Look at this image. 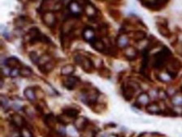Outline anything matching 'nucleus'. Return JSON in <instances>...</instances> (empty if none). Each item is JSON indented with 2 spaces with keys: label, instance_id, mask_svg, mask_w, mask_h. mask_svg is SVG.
I'll use <instances>...</instances> for the list:
<instances>
[{
  "label": "nucleus",
  "instance_id": "1a4fd4ad",
  "mask_svg": "<svg viewBox=\"0 0 182 137\" xmlns=\"http://www.w3.org/2000/svg\"><path fill=\"white\" fill-rule=\"evenodd\" d=\"M80 83H81V80L78 77L72 75V76L67 77L66 79H64L63 81V86L68 90H74Z\"/></svg>",
  "mask_w": 182,
  "mask_h": 137
},
{
  "label": "nucleus",
  "instance_id": "4c0bfd02",
  "mask_svg": "<svg viewBox=\"0 0 182 137\" xmlns=\"http://www.w3.org/2000/svg\"><path fill=\"white\" fill-rule=\"evenodd\" d=\"M24 111L26 113V114H27L28 116L34 117V113L33 112V109H32L30 107H29V106H25V107H24Z\"/></svg>",
  "mask_w": 182,
  "mask_h": 137
},
{
  "label": "nucleus",
  "instance_id": "473e14b6",
  "mask_svg": "<svg viewBox=\"0 0 182 137\" xmlns=\"http://www.w3.org/2000/svg\"><path fill=\"white\" fill-rule=\"evenodd\" d=\"M21 137H33L32 131L27 127H23L21 128Z\"/></svg>",
  "mask_w": 182,
  "mask_h": 137
},
{
  "label": "nucleus",
  "instance_id": "4be33fe9",
  "mask_svg": "<svg viewBox=\"0 0 182 137\" xmlns=\"http://www.w3.org/2000/svg\"><path fill=\"white\" fill-rule=\"evenodd\" d=\"M75 72V66L73 64H68L62 67L61 68V74L65 77H69L73 74Z\"/></svg>",
  "mask_w": 182,
  "mask_h": 137
},
{
  "label": "nucleus",
  "instance_id": "ea45409f",
  "mask_svg": "<svg viewBox=\"0 0 182 137\" xmlns=\"http://www.w3.org/2000/svg\"><path fill=\"white\" fill-rule=\"evenodd\" d=\"M87 135H89V137H94V135H95V132L93 131H91V130H89V131H85V135H83V136L87 137Z\"/></svg>",
  "mask_w": 182,
  "mask_h": 137
},
{
  "label": "nucleus",
  "instance_id": "58836bf2",
  "mask_svg": "<svg viewBox=\"0 0 182 137\" xmlns=\"http://www.w3.org/2000/svg\"><path fill=\"white\" fill-rule=\"evenodd\" d=\"M18 75H20V69H18V68H13V69H11V73H10L11 77L16 78V77H17Z\"/></svg>",
  "mask_w": 182,
  "mask_h": 137
},
{
  "label": "nucleus",
  "instance_id": "7ed1b4c3",
  "mask_svg": "<svg viewBox=\"0 0 182 137\" xmlns=\"http://www.w3.org/2000/svg\"><path fill=\"white\" fill-rule=\"evenodd\" d=\"M182 68V62L179 59L172 57L166 66V72L170 75L172 79L177 76L179 71Z\"/></svg>",
  "mask_w": 182,
  "mask_h": 137
},
{
  "label": "nucleus",
  "instance_id": "b1692460",
  "mask_svg": "<svg viewBox=\"0 0 182 137\" xmlns=\"http://www.w3.org/2000/svg\"><path fill=\"white\" fill-rule=\"evenodd\" d=\"M44 120H45V123L46 124L48 127H50V128H54L55 127L56 124V120L55 117L53 115V114H46L44 118Z\"/></svg>",
  "mask_w": 182,
  "mask_h": 137
},
{
  "label": "nucleus",
  "instance_id": "79ce46f5",
  "mask_svg": "<svg viewBox=\"0 0 182 137\" xmlns=\"http://www.w3.org/2000/svg\"><path fill=\"white\" fill-rule=\"evenodd\" d=\"M181 93H182V89H181Z\"/></svg>",
  "mask_w": 182,
  "mask_h": 137
},
{
  "label": "nucleus",
  "instance_id": "412c9836",
  "mask_svg": "<svg viewBox=\"0 0 182 137\" xmlns=\"http://www.w3.org/2000/svg\"><path fill=\"white\" fill-rule=\"evenodd\" d=\"M156 25H157L158 32L163 37L168 38H170L172 37V33H171V31H170L169 29L168 28V25H160V24H157Z\"/></svg>",
  "mask_w": 182,
  "mask_h": 137
},
{
  "label": "nucleus",
  "instance_id": "39448f33",
  "mask_svg": "<svg viewBox=\"0 0 182 137\" xmlns=\"http://www.w3.org/2000/svg\"><path fill=\"white\" fill-rule=\"evenodd\" d=\"M137 88H139V85L134 82H130L124 85L123 88V96L124 99L128 101L132 100Z\"/></svg>",
  "mask_w": 182,
  "mask_h": 137
},
{
  "label": "nucleus",
  "instance_id": "f704fd0d",
  "mask_svg": "<svg viewBox=\"0 0 182 137\" xmlns=\"http://www.w3.org/2000/svg\"><path fill=\"white\" fill-rule=\"evenodd\" d=\"M99 74L101 76H103V77H105V78H109L110 74H111L109 69L107 68H105V67H103V68H102L101 69H100Z\"/></svg>",
  "mask_w": 182,
  "mask_h": 137
},
{
  "label": "nucleus",
  "instance_id": "cd10ccee",
  "mask_svg": "<svg viewBox=\"0 0 182 137\" xmlns=\"http://www.w3.org/2000/svg\"><path fill=\"white\" fill-rule=\"evenodd\" d=\"M172 104L175 106H181L182 105V93L176 92L173 96L171 98Z\"/></svg>",
  "mask_w": 182,
  "mask_h": 137
},
{
  "label": "nucleus",
  "instance_id": "f03ea898",
  "mask_svg": "<svg viewBox=\"0 0 182 137\" xmlns=\"http://www.w3.org/2000/svg\"><path fill=\"white\" fill-rule=\"evenodd\" d=\"M28 35L29 38V41L31 42L32 44H35L37 43H50L51 41L46 35H44L40 32L37 28H31L29 29Z\"/></svg>",
  "mask_w": 182,
  "mask_h": 137
},
{
  "label": "nucleus",
  "instance_id": "f3484780",
  "mask_svg": "<svg viewBox=\"0 0 182 137\" xmlns=\"http://www.w3.org/2000/svg\"><path fill=\"white\" fill-rule=\"evenodd\" d=\"M90 44L91 47H92L94 50L98 51V52L103 53V52H105L106 50H107L106 44L104 43V42L102 39H100V38H96V39L93 40Z\"/></svg>",
  "mask_w": 182,
  "mask_h": 137
},
{
  "label": "nucleus",
  "instance_id": "6ab92c4d",
  "mask_svg": "<svg viewBox=\"0 0 182 137\" xmlns=\"http://www.w3.org/2000/svg\"><path fill=\"white\" fill-rule=\"evenodd\" d=\"M116 44L120 48H126L127 47H128V44H129V38H128V36L124 33H122L117 37L116 38Z\"/></svg>",
  "mask_w": 182,
  "mask_h": 137
},
{
  "label": "nucleus",
  "instance_id": "7c9ffc66",
  "mask_svg": "<svg viewBox=\"0 0 182 137\" xmlns=\"http://www.w3.org/2000/svg\"><path fill=\"white\" fill-rule=\"evenodd\" d=\"M156 76H157V79L161 82H163V83H168V82H170L172 79L167 72L166 73H160L156 75Z\"/></svg>",
  "mask_w": 182,
  "mask_h": 137
},
{
  "label": "nucleus",
  "instance_id": "9b49d317",
  "mask_svg": "<svg viewBox=\"0 0 182 137\" xmlns=\"http://www.w3.org/2000/svg\"><path fill=\"white\" fill-rule=\"evenodd\" d=\"M150 100H151V97H150L149 94L146 93V92H142V93L139 94L138 96L136 97L135 105H136V107L138 109H141V106H146V107L151 103Z\"/></svg>",
  "mask_w": 182,
  "mask_h": 137
},
{
  "label": "nucleus",
  "instance_id": "a19ab883",
  "mask_svg": "<svg viewBox=\"0 0 182 137\" xmlns=\"http://www.w3.org/2000/svg\"><path fill=\"white\" fill-rule=\"evenodd\" d=\"M180 84H181V87H182V76H181V78H180Z\"/></svg>",
  "mask_w": 182,
  "mask_h": 137
},
{
  "label": "nucleus",
  "instance_id": "ddd939ff",
  "mask_svg": "<svg viewBox=\"0 0 182 137\" xmlns=\"http://www.w3.org/2000/svg\"><path fill=\"white\" fill-rule=\"evenodd\" d=\"M73 124H74L75 128L77 129V131H85L89 124V121L87 119H85V117H78L75 119Z\"/></svg>",
  "mask_w": 182,
  "mask_h": 137
},
{
  "label": "nucleus",
  "instance_id": "393cba45",
  "mask_svg": "<svg viewBox=\"0 0 182 137\" xmlns=\"http://www.w3.org/2000/svg\"><path fill=\"white\" fill-rule=\"evenodd\" d=\"M63 111H64V114H65L68 118L75 119H77L79 113H80L78 109L75 108H65L63 109Z\"/></svg>",
  "mask_w": 182,
  "mask_h": 137
},
{
  "label": "nucleus",
  "instance_id": "bb28decb",
  "mask_svg": "<svg viewBox=\"0 0 182 137\" xmlns=\"http://www.w3.org/2000/svg\"><path fill=\"white\" fill-rule=\"evenodd\" d=\"M33 74V71L29 66H22L20 68V76L24 78L31 77Z\"/></svg>",
  "mask_w": 182,
  "mask_h": 137
},
{
  "label": "nucleus",
  "instance_id": "e433bc0d",
  "mask_svg": "<svg viewBox=\"0 0 182 137\" xmlns=\"http://www.w3.org/2000/svg\"><path fill=\"white\" fill-rule=\"evenodd\" d=\"M98 31L101 33L102 37H105L108 34V28L106 27L105 25H100L98 28Z\"/></svg>",
  "mask_w": 182,
  "mask_h": 137
},
{
  "label": "nucleus",
  "instance_id": "f8f14e48",
  "mask_svg": "<svg viewBox=\"0 0 182 137\" xmlns=\"http://www.w3.org/2000/svg\"><path fill=\"white\" fill-rule=\"evenodd\" d=\"M82 37L84 40L88 43H92L94 39H96L95 38V30L93 29L91 26H86L84 28L82 31Z\"/></svg>",
  "mask_w": 182,
  "mask_h": 137
},
{
  "label": "nucleus",
  "instance_id": "2f4dec72",
  "mask_svg": "<svg viewBox=\"0 0 182 137\" xmlns=\"http://www.w3.org/2000/svg\"><path fill=\"white\" fill-rule=\"evenodd\" d=\"M70 118H68V116H66L65 114H60V116L57 117V120L58 122H60L61 124L63 125H67L68 123H70Z\"/></svg>",
  "mask_w": 182,
  "mask_h": 137
},
{
  "label": "nucleus",
  "instance_id": "f257e3e1",
  "mask_svg": "<svg viewBox=\"0 0 182 137\" xmlns=\"http://www.w3.org/2000/svg\"><path fill=\"white\" fill-rule=\"evenodd\" d=\"M172 52L167 47H164L163 49L155 53L153 56L152 66L155 69L161 70L162 68L167 66L169 60L172 58Z\"/></svg>",
  "mask_w": 182,
  "mask_h": 137
},
{
  "label": "nucleus",
  "instance_id": "2eb2a0df",
  "mask_svg": "<svg viewBox=\"0 0 182 137\" xmlns=\"http://www.w3.org/2000/svg\"><path fill=\"white\" fill-rule=\"evenodd\" d=\"M124 55L128 60H133L137 57L138 52L135 48H133L132 46H128L126 48H124Z\"/></svg>",
  "mask_w": 182,
  "mask_h": 137
},
{
  "label": "nucleus",
  "instance_id": "5701e85b",
  "mask_svg": "<svg viewBox=\"0 0 182 137\" xmlns=\"http://www.w3.org/2000/svg\"><path fill=\"white\" fill-rule=\"evenodd\" d=\"M12 121L14 123L16 127L22 128L23 127H25V119H23V117L21 116L20 114H15L12 115Z\"/></svg>",
  "mask_w": 182,
  "mask_h": 137
},
{
  "label": "nucleus",
  "instance_id": "20e7f679",
  "mask_svg": "<svg viewBox=\"0 0 182 137\" xmlns=\"http://www.w3.org/2000/svg\"><path fill=\"white\" fill-rule=\"evenodd\" d=\"M75 62L77 63L78 65L82 68L84 71L86 73H92L94 69V64L93 61L87 56H82V55H77L75 56Z\"/></svg>",
  "mask_w": 182,
  "mask_h": 137
},
{
  "label": "nucleus",
  "instance_id": "c9c22d12",
  "mask_svg": "<svg viewBox=\"0 0 182 137\" xmlns=\"http://www.w3.org/2000/svg\"><path fill=\"white\" fill-rule=\"evenodd\" d=\"M0 102H1V105L3 109L6 108L7 104H8V99L7 98V96H3V95H1L0 96Z\"/></svg>",
  "mask_w": 182,
  "mask_h": 137
},
{
  "label": "nucleus",
  "instance_id": "aec40b11",
  "mask_svg": "<svg viewBox=\"0 0 182 137\" xmlns=\"http://www.w3.org/2000/svg\"><path fill=\"white\" fill-rule=\"evenodd\" d=\"M24 95H25V98L29 101H35L37 100V94H36V91L33 87H27L25 88L24 91Z\"/></svg>",
  "mask_w": 182,
  "mask_h": 137
},
{
  "label": "nucleus",
  "instance_id": "0eeeda50",
  "mask_svg": "<svg viewBox=\"0 0 182 137\" xmlns=\"http://www.w3.org/2000/svg\"><path fill=\"white\" fill-rule=\"evenodd\" d=\"M142 6L151 11H160L167 5L168 1L160 0V1H141Z\"/></svg>",
  "mask_w": 182,
  "mask_h": 137
},
{
  "label": "nucleus",
  "instance_id": "6e6552de",
  "mask_svg": "<svg viewBox=\"0 0 182 137\" xmlns=\"http://www.w3.org/2000/svg\"><path fill=\"white\" fill-rule=\"evenodd\" d=\"M41 20H42L43 23L47 27L50 28V29H53V28L55 27L56 23H57V19H56L55 13L51 12V11H49V12L43 13L42 17H41Z\"/></svg>",
  "mask_w": 182,
  "mask_h": 137
},
{
  "label": "nucleus",
  "instance_id": "4468645a",
  "mask_svg": "<svg viewBox=\"0 0 182 137\" xmlns=\"http://www.w3.org/2000/svg\"><path fill=\"white\" fill-rule=\"evenodd\" d=\"M5 64L6 66L7 67L10 69H13V68H20L22 67V63L19 59H17V57H9V58L5 60Z\"/></svg>",
  "mask_w": 182,
  "mask_h": 137
},
{
  "label": "nucleus",
  "instance_id": "a878e982",
  "mask_svg": "<svg viewBox=\"0 0 182 137\" xmlns=\"http://www.w3.org/2000/svg\"><path fill=\"white\" fill-rule=\"evenodd\" d=\"M55 65V62H54V61L51 60L50 62H48L47 64H46L45 65L40 66L39 69L41 70V73L47 74V73H49L50 71H51L53 68H54Z\"/></svg>",
  "mask_w": 182,
  "mask_h": 137
},
{
  "label": "nucleus",
  "instance_id": "72a5a7b5",
  "mask_svg": "<svg viewBox=\"0 0 182 137\" xmlns=\"http://www.w3.org/2000/svg\"><path fill=\"white\" fill-rule=\"evenodd\" d=\"M29 58H30V60L33 61V64H37V62H38V60H39L40 56H38V54H37L36 52H31L29 53Z\"/></svg>",
  "mask_w": 182,
  "mask_h": 137
},
{
  "label": "nucleus",
  "instance_id": "423d86ee",
  "mask_svg": "<svg viewBox=\"0 0 182 137\" xmlns=\"http://www.w3.org/2000/svg\"><path fill=\"white\" fill-rule=\"evenodd\" d=\"M82 101L88 105H93L96 103L98 98V91L96 89H92L85 91L82 94Z\"/></svg>",
  "mask_w": 182,
  "mask_h": 137
},
{
  "label": "nucleus",
  "instance_id": "c85d7f7f",
  "mask_svg": "<svg viewBox=\"0 0 182 137\" xmlns=\"http://www.w3.org/2000/svg\"><path fill=\"white\" fill-rule=\"evenodd\" d=\"M132 38L135 41H141L146 38V33L143 30H136L132 33Z\"/></svg>",
  "mask_w": 182,
  "mask_h": 137
},
{
  "label": "nucleus",
  "instance_id": "a211bd4d",
  "mask_svg": "<svg viewBox=\"0 0 182 137\" xmlns=\"http://www.w3.org/2000/svg\"><path fill=\"white\" fill-rule=\"evenodd\" d=\"M84 11H85V15H86L88 17H90V18H93V17H95L98 14L97 8L93 6L92 3H87L85 4V8H84Z\"/></svg>",
  "mask_w": 182,
  "mask_h": 137
},
{
  "label": "nucleus",
  "instance_id": "9d476101",
  "mask_svg": "<svg viewBox=\"0 0 182 137\" xmlns=\"http://www.w3.org/2000/svg\"><path fill=\"white\" fill-rule=\"evenodd\" d=\"M68 8L69 13L73 15V17H80L84 10V8L81 7V3H79V2H77V1H71L68 3Z\"/></svg>",
  "mask_w": 182,
  "mask_h": 137
},
{
  "label": "nucleus",
  "instance_id": "dca6fc26",
  "mask_svg": "<svg viewBox=\"0 0 182 137\" xmlns=\"http://www.w3.org/2000/svg\"><path fill=\"white\" fill-rule=\"evenodd\" d=\"M146 111L148 114H161L162 112L161 107H160L159 103L156 101L151 102V103L146 107Z\"/></svg>",
  "mask_w": 182,
  "mask_h": 137
},
{
  "label": "nucleus",
  "instance_id": "c756f323",
  "mask_svg": "<svg viewBox=\"0 0 182 137\" xmlns=\"http://www.w3.org/2000/svg\"><path fill=\"white\" fill-rule=\"evenodd\" d=\"M51 60H52L51 57H50L49 55H47V54L42 55V56H40L39 60H38V62H37L38 67L42 66V65H45L46 64H47L48 62H50Z\"/></svg>",
  "mask_w": 182,
  "mask_h": 137
}]
</instances>
